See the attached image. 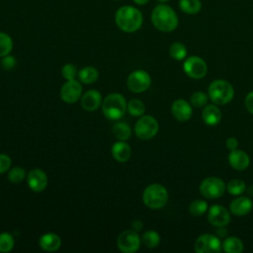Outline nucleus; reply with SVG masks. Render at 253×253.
<instances>
[{
  "mask_svg": "<svg viewBox=\"0 0 253 253\" xmlns=\"http://www.w3.org/2000/svg\"><path fill=\"white\" fill-rule=\"evenodd\" d=\"M151 21L157 30L165 33L174 31L179 23L176 12L166 4H159L153 9Z\"/></svg>",
  "mask_w": 253,
  "mask_h": 253,
  "instance_id": "1",
  "label": "nucleus"
},
{
  "mask_svg": "<svg viewBox=\"0 0 253 253\" xmlns=\"http://www.w3.org/2000/svg\"><path fill=\"white\" fill-rule=\"evenodd\" d=\"M118 27L126 33L137 31L142 25V15L139 10L130 6H124L116 13Z\"/></svg>",
  "mask_w": 253,
  "mask_h": 253,
  "instance_id": "2",
  "label": "nucleus"
},
{
  "mask_svg": "<svg viewBox=\"0 0 253 253\" xmlns=\"http://www.w3.org/2000/svg\"><path fill=\"white\" fill-rule=\"evenodd\" d=\"M209 98L215 105H225L229 103L234 96L233 86L226 80H213L208 89Z\"/></svg>",
  "mask_w": 253,
  "mask_h": 253,
  "instance_id": "3",
  "label": "nucleus"
},
{
  "mask_svg": "<svg viewBox=\"0 0 253 253\" xmlns=\"http://www.w3.org/2000/svg\"><path fill=\"white\" fill-rule=\"evenodd\" d=\"M143 203L152 210L161 209L168 201V192L160 184H151L145 188L142 195Z\"/></svg>",
  "mask_w": 253,
  "mask_h": 253,
  "instance_id": "4",
  "label": "nucleus"
},
{
  "mask_svg": "<svg viewBox=\"0 0 253 253\" xmlns=\"http://www.w3.org/2000/svg\"><path fill=\"white\" fill-rule=\"evenodd\" d=\"M126 109V99L119 93H112L108 95L102 104V111L105 117L110 120H119L122 118Z\"/></svg>",
  "mask_w": 253,
  "mask_h": 253,
  "instance_id": "5",
  "label": "nucleus"
},
{
  "mask_svg": "<svg viewBox=\"0 0 253 253\" xmlns=\"http://www.w3.org/2000/svg\"><path fill=\"white\" fill-rule=\"evenodd\" d=\"M226 190L224 182L217 177H208L201 182L200 192L203 197L212 200L220 198Z\"/></svg>",
  "mask_w": 253,
  "mask_h": 253,
  "instance_id": "6",
  "label": "nucleus"
},
{
  "mask_svg": "<svg viewBox=\"0 0 253 253\" xmlns=\"http://www.w3.org/2000/svg\"><path fill=\"white\" fill-rule=\"evenodd\" d=\"M159 129L158 122L152 116L141 117L134 126V131L137 137L140 139H150L156 135Z\"/></svg>",
  "mask_w": 253,
  "mask_h": 253,
  "instance_id": "7",
  "label": "nucleus"
},
{
  "mask_svg": "<svg viewBox=\"0 0 253 253\" xmlns=\"http://www.w3.org/2000/svg\"><path fill=\"white\" fill-rule=\"evenodd\" d=\"M221 247L218 236L210 233L200 235L195 241V251L197 253H218Z\"/></svg>",
  "mask_w": 253,
  "mask_h": 253,
  "instance_id": "8",
  "label": "nucleus"
},
{
  "mask_svg": "<svg viewBox=\"0 0 253 253\" xmlns=\"http://www.w3.org/2000/svg\"><path fill=\"white\" fill-rule=\"evenodd\" d=\"M183 69L185 73L193 79H201L206 76L208 72V66L206 61L196 55H192L185 60L183 64Z\"/></svg>",
  "mask_w": 253,
  "mask_h": 253,
  "instance_id": "9",
  "label": "nucleus"
},
{
  "mask_svg": "<svg viewBox=\"0 0 253 253\" xmlns=\"http://www.w3.org/2000/svg\"><path fill=\"white\" fill-rule=\"evenodd\" d=\"M151 79L149 74L144 70H134L131 72L126 80L127 88L134 93H140L147 90L150 86Z\"/></svg>",
  "mask_w": 253,
  "mask_h": 253,
  "instance_id": "10",
  "label": "nucleus"
},
{
  "mask_svg": "<svg viewBox=\"0 0 253 253\" xmlns=\"http://www.w3.org/2000/svg\"><path fill=\"white\" fill-rule=\"evenodd\" d=\"M140 246V238L133 230H126L118 237V247L122 252L133 253Z\"/></svg>",
  "mask_w": 253,
  "mask_h": 253,
  "instance_id": "11",
  "label": "nucleus"
},
{
  "mask_svg": "<svg viewBox=\"0 0 253 253\" xmlns=\"http://www.w3.org/2000/svg\"><path fill=\"white\" fill-rule=\"evenodd\" d=\"M208 219L210 223L215 227L225 226L230 222V213L224 207L213 205L209 210Z\"/></svg>",
  "mask_w": 253,
  "mask_h": 253,
  "instance_id": "12",
  "label": "nucleus"
},
{
  "mask_svg": "<svg viewBox=\"0 0 253 253\" xmlns=\"http://www.w3.org/2000/svg\"><path fill=\"white\" fill-rule=\"evenodd\" d=\"M81 93L82 87L80 83L74 79L67 80L60 90L61 99L68 104L75 103L80 98Z\"/></svg>",
  "mask_w": 253,
  "mask_h": 253,
  "instance_id": "13",
  "label": "nucleus"
},
{
  "mask_svg": "<svg viewBox=\"0 0 253 253\" xmlns=\"http://www.w3.org/2000/svg\"><path fill=\"white\" fill-rule=\"evenodd\" d=\"M173 117L179 122H187L191 119L193 111L191 104L184 99H178L171 106Z\"/></svg>",
  "mask_w": 253,
  "mask_h": 253,
  "instance_id": "14",
  "label": "nucleus"
},
{
  "mask_svg": "<svg viewBox=\"0 0 253 253\" xmlns=\"http://www.w3.org/2000/svg\"><path fill=\"white\" fill-rule=\"evenodd\" d=\"M253 208V202L248 197H237L233 199L229 205L230 212L237 216H243L246 215L251 211Z\"/></svg>",
  "mask_w": 253,
  "mask_h": 253,
  "instance_id": "15",
  "label": "nucleus"
},
{
  "mask_svg": "<svg viewBox=\"0 0 253 253\" xmlns=\"http://www.w3.org/2000/svg\"><path fill=\"white\" fill-rule=\"evenodd\" d=\"M28 185L34 192H42L47 185V177L41 169H33L28 174Z\"/></svg>",
  "mask_w": 253,
  "mask_h": 253,
  "instance_id": "16",
  "label": "nucleus"
},
{
  "mask_svg": "<svg viewBox=\"0 0 253 253\" xmlns=\"http://www.w3.org/2000/svg\"><path fill=\"white\" fill-rule=\"evenodd\" d=\"M228 162L233 169L242 171L249 166L250 158L245 151L236 148L230 150L228 154Z\"/></svg>",
  "mask_w": 253,
  "mask_h": 253,
  "instance_id": "17",
  "label": "nucleus"
},
{
  "mask_svg": "<svg viewBox=\"0 0 253 253\" xmlns=\"http://www.w3.org/2000/svg\"><path fill=\"white\" fill-rule=\"evenodd\" d=\"M102 102V97L99 91L97 90H89L87 91L81 99V106L84 110L92 112L99 108Z\"/></svg>",
  "mask_w": 253,
  "mask_h": 253,
  "instance_id": "18",
  "label": "nucleus"
},
{
  "mask_svg": "<svg viewBox=\"0 0 253 253\" xmlns=\"http://www.w3.org/2000/svg\"><path fill=\"white\" fill-rule=\"evenodd\" d=\"M221 112L217 106L211 104L206 105L202 112V119L208 126H216L221 121Z\"/></svg>",
  "mask_w": 253,
  "mask_h": 253,
  "instance_id": "19",
  "label": "nucleus"
},
{
  "mask_svg": "<svg viewBox=\"0 0 253 253\" xmlns=\"http://www.w3.org/2000/svg\"><path fill=\"white\" fill-rule=\"evenodd\" d=\"M39 243L42 250L47 251V252H53V251H56L60 247L61 240L57 234L48 232V233H45L41 236Z\"/></svg>",
  "mask_w": 253,
  "mask_h": 253,
  "instance_id": "20",
  "label": "nucleus"
},
{
  "mask_svg": "<svg viewBox=\"0 0 253 253\" xmlns=\"http://www.w3.org/2000/svg\"><path fill=\"white\" fill-rule=\"evenodd\" d=\"M112 154L116 160L120 162H125L127 161L128 158L130 157L131 149L126 142H124V140H122L113 144Z\"/></svg>",
  "mask_w": 253,
  "mask_h": 253,
  "instance_id": "21",
  "label": "nucleus"
},
{
  "mask_svg": "<svg viewBox=\"0 0 253 253\" xmlns=\"http://www.w3.org/2000/svg\"><path fill=\"white\" fill-rule=\"evenodd\" d=\"M222 250L226 253H241L243 251V243L236 236L226 237L222 242Z\"/></svg>",
  "mask_w": 253,
  "mask_h": 253,
  "instance_id": "22",
  "label": "nucleus"
},
{
  "mask_svg": "<svg viewBox=\"0 0 253 253\" xmlns=\"http://www.w3.org/2000/svg\"><path fill=\"white\" fill-rule=\"evenodd\" d=\"M179 7L184 13L188 15H195L201 11L202 2L201 0H180Z\"/></svg>",
  "mask_w": 253,
  "mask_h": 253,
  "instance_id": "23",
  "label": "nucleus"
},
{
  "mask_svg": "<svg viewBox=\"0 0 253 253\" xmlns=\"http://www.w3.org/2000/svg\"><path fill=\"white\" fill-rule=\"evenodd\" d=\"M78 75H79V79L83 83L91 84V83H94L98 79L99 72L93 66H86L79 71Z\"/></svg>",
  "mask_w": 253,
  "mask_h": 253,
  "instance_id": "24",
  "label": "nucleus"
},
{
  "mask_svg": "<svg viewBox=\"0 0 253 253\" xmlns=\"http://www.w3.org/2000/svg\"><path fill=\"white\" fill-rule=\"evenodd\" d=\"M113 133L120 140H126L129 138L131 134V130L127 124L120 122L113 126Z\"/></svg>",
  "mask_w": 253,
  "mask_h": 253,
  "instance_id": "25",
  "label": "nucleus"
},
{
  "mask_svg": "<svg viewBox=\"0 0 253 253\" xmlns=\"http://www.w3.org/2000/svg\"><path fill=\"white\" fill-rule=\"evenodd\" d=\"M246 190V185L241 179H232L226 185V191L233 196H238L244 193Z\"/></svg>",
  "mask_w": 253,
  "mask_h": 253,
  "instance_id": "26",
  "label": "nucleus"
},
{
  "mask_svg": "<svg viewBox=\"0 0 253 253\" xmlns=\"http://www.w3.org/2000/svg\"><path fill=\"white\" fill-rule=\"evenodd\" d=\"M169 53L172 58L176 60H182L187 56V48L182 42H173L169 47Z\"/></svg>",
  "mask_w": 253,
  "mask_h": 253,
  "instance_id": "27",
  "label": "nucleus"
},
{
  "mask_svg": "<svg viewBox=\"0 0 253 253\" xmlns=\"http://www.w3.org/2000/svg\"><path fill=\"white\" fill-rule=\"evenodd\" d=\"M141 240L143 244L148 248H154L160 243V236L154 230H148L143 233Z\"/></svg>",
  "mask_w": 253,
  "mask_h": 253,
  "instance_id": "28",
  "label": "nucleus"
},
{
  "mask_svg": "<svg viewBox=\"0 0 253 253\" xmlns=\"http://www.w3.org/2000/svg\"><path fill=\"white\" fill-rule=\"evenodd\" d=\"M208 210V204L204 200H195L189 206V211L194 216L203 215Z\"/></svg>",
  "mask_w": 253,
  "mask_h": 253,
  "instance_id": "29",
  "label": "nucleus"
},
{
  "mask_svg": "<svg viewBox=\"0 0 253 253\" xmlns=\"http://www.w3.org/2000/svg\"><path fill=\"white\" fill-rule=\"evenodd\" d=\"M126 109L130 115L138 117V116L143 115V113L145 111V106L142 103V101H140L138 99H131L126 104Z\"/></svg>",
  "mask_w": 253,
  "mask_h": 253,
  "instance_id": "30",
  "label": "nucleus"
},
{
  "mask_svg": "<svg viewBox=\"0 0 253 253\" xmlns=\"http://www.w3.org/2000/svg\"><path fill=\"white\" fill-rule=\"evenodd\" d=\"M209 95L203 91H196L190 97V104L196 108L205 107L208 103Z\"/></svg>",
  "mask_w": 253,
  "mask_h": 253,
  "instance_id": "31",
  "label": "nucleus"
},
{
  "mask_svg": "<svg viewBox=\"0 0 253 253\" xmlns=\"http://www.w3.org/2000/svg\"><path fill=\"white\" fill-rule=\"evenodd\" d=\"M13 48L12 39L4 33H0V57L8 55Z\"/></svg>",
  "mask_w": 253,
  "mask_h": 253,
  "instance_id": "32",
  "label": "nucleus"
},
{
  "mask_svg": "<svg viewBox=\"0 0 253 253\" xmlns=\"http://www.w3.org/2000/svg\"><path fill=\"white\" fill-rule=\"evenodd\" d=\"M14 247V238L8 232L0 233V252L6 253L13 249Z\"/></svg>",
  "mask_w": 253,
  "mask_h": 253,
  "instance_id": "33",
  "label": "nucleus"
},
{
  "mask_svg": "<svg viewBox=\"0 0 253 253\" xmlns=\"http://www.w3.org/2000/svg\"><path fill=\"white\" fill-rule=\"evenodd\" d=\"M26 176V172L23 168L21 167H14L10 170L9 174H8V179L11 183H14V184H19L21 183L24 178Z\"/></svg>",
  "mask_w": 253,
  "mask_h": 253,
  "instance_id": "34",
  "label": "nucleus"
},
{
  "mask_svg": "<svg viewBox=\"0 0 253 253\" xmlns=\"http://www.w3.org/2000/svg\"><path fill=\"white\" fill-rule=\"evenodd\" d=\"M61 73L66 80H72L76 75V67L71 63H67L62 67Z\"/></svg>",
  "mask_w": 253,
  "mask_h": 253,
  "instance_id": "35",
  "label": "nucleus"
},
{
  "mask_svg": "<svg viewBox=\"0 0 253 253\" xmlns=\"http://www.w3.org/2000/svg\"><path fill=\"white\" fill-rule=\"evenodd\" d=\"M16 58L12 55H5L1 60V66L5 70H11L16 66Z\"/></svg>",
  "mask_w": 253,
  "mask_h": 253,
  "instance_id": "36",
  "label": "nucleus"
},
{
  "mask_svg": "<svg viewBox=\"0 0 253 253\" xmlns=\"http://www.w3.org/2000/svg\"><path fill=\"white\" fill-rule=\"evenodd\" d=\"M11 158L6 154H0V174L6 172L11 166Z\"/></svg>",
  "mask_w": 253,
  "mask_h": 253,
  "instance_id": "37",
  "label": "nucleus"
},
{
  "mask_svg": "<svg viewBox=\"0 0 253 253\" xmlns=\"http://www.w3.org/2000/svg\"><path fill=\"white\" fill-rule=\"evenodd\" d=\"M244 105L247 111L253 115V91L249 92L244 100Z\"/></svg>",
  "mask_w": 253,
  "mask_h": 253,
  "instance_id": "38",
  "label": "nucleus"
},
{
  "mask_svg": "<svg viewBox=\"0 0 253 253\" xmlns=\"http://www.w3.org/2000/svg\"><path fill=\"white\" fill-rule=\"evenodd\" d=\"M225 144H226V147L229 150H233V149H236L238 147V140L235 137H228L226 139Z\"/></svg>",
  "mask_w": 253,
  "mask_h": 253,
  "instance_id": "39",
  "label": "nucleus"
},
{
  "mask_svg": "<svg viewBox=\"0 0 253 253\" xmlns=\"http://www.w3.org/2000/svg\"><path fill=\"white\" fill-rule=\"evenodd\" d=\"M136 4H138V5H144V4H146L149 0H133Z\"/></svg>",
  "mask_w": 253,
  "mask_h": 253,
  "instance_id": "40",
  "label": "nucleus"
},
{
  "mask_svg": "<svg viewBox=\"0 0 253 253\" xmlns=\"http://www.w3.org/2000/svg\"><path fill=\"white\" fill-rule=\"evenodd\" d=\"M159 2H161V3H165V2H167V1H169V0H158Z\"/></svg>",
  "mask_w": 253,
  "mask_h": 253,
  "instance_id": "41",
  "label": "nucleus"
}]
</instances>
